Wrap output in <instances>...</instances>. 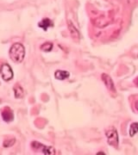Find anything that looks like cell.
Masks as SVG:
<instances>
[{
  "mask_svg": "<svg viewBox=\"0 0 138 155\" xmlns=\"http://www.w3.org/2000/svg\"><path fill=\"white\" fill-rule=\"evenodd\" d=\"M38 25L40 28H43L44 30H47L48 28H49L50 26H53V23H52L50 19H49V18H45V19H43V20L42 21V22H39Z\"/></svg>",
  "mask_w": 138,
  "mask_h": 155,
  "instance_id": "cell-9",
  "label": "cell"
},
{
  "mask_svg": "<svg viewBox=\"0 0 138 155\" xmlns=\"http://www.w3.org/2000/svg\"><path fill=\"white\" fill-rule=\"evenodd\" d=\"M106 137H107V141L108 143L111 146L114 147L115 148H117L118 147V135L117 132L114 127H110V129H108L106 132Z\"/></svg>",
  "mask_w": 138,
  "mask_h": 155,
  "instance_id": "cell-2",
  "label": "cell"
},
{
  "mask_svg": "<svg viewBox=\"0 0 138 155\" xmlns=\"http://www.w3.org/2000/svg\"><path fill=\"white\" fill-rule=\"evenodd\" d=\"M102 80L104 81L105 86L107 88L109 89L111 91H116V89H115V86H114V84H113V81L111 79V78L107 75V74H103L102 75Z\"/></svg>",
  "mask_w": 138,
  "mask_h": 155,
  "instance_id": "cell-5",
  "label": "cell"
},
{
  "mask_svg": "<svg viewBox=\"0 0 138 155\" xmlns=\"http://www.w3.org/2000/svg\"><path fill=\"white\" fill-rule=\"evenodd\" d=\"M68 28H69L70 33H71V35H72V36L73 38H79V33L78 29L73 26V24L70 21H68Z\"/></svg>",
  "mask_w": 138,
  "mask_h": 155,
  "instance_id": "cell-8",
  "label": "cell"
},
{
  "mask_svg": "<svg viewBox=\"0 0 138 155\" xmlns=\"http://www.w3.org/2000/svg\"><path fill=\"white\" fill-rule=\"evenodd\" d=\"M52 48H53V44L50 42H46L43 45H42V47H41V49L45 52H49L52 50Z\"/></svg>",
  "mask_w": 138,
  "mask_h": 155,
  "instance_id": "cell-12",
  "label": "cell"
},
{
  "mask_svg": "<svg viewBox=\"0 0 138 155\" xmlns=\"http://www.w3.org/2000/svg\"><path fill=\"white\" fill-rule=\"evenodd\" d=\"M135 106H136V110L138 111V100L136 102V104H135Z\"/></svg>",
  "mask_w": 138,
  "mask_h": 155,
  "instance_id": "cell-14",
  "label": "cell"
},
{
  "mask_svg": "<svg viewBox=\"0 0 138 155\" xmlns=\"http://www.w3.org/2000/svg\"><path fill=\"white\" fill-rule=\"evenodd\" d=\"M14 92H15V96H16L17 98H22V97H23V95H24L23 90H22V87H21L20 85H18V84H17V85L15 86V88H14Z\"/></svg>",
  "mask_w": 138,
  "mask_h": 155,
  "instance_id": "cell-10",
  "label": "cell"
},
{
  "mask_svg": "<svg viewBox=\"0 0 138 155\" xmlns=\"http://www.w3.org/2000/svg\"><path fill=\"white\" fill-rule=\"evenodd\" d=\"M25 56L24 47L21 43H15L11 46L10 49V57L16 63H21Z\"/></svg>",
  "mask_w": 138,
  "mask_h": 155,
  "instance_id": "cell-1",
  "label": "cell"
},
{
  "mask_svg": "<svg viewBox=\"0 0 138 155\" xmlns=\"http://www.w3.org/2000/svg\"><path fill=\"white\" fill-rule=\"evenodd\" d=\"M55 78L59 80H64L67 78L69 77V72L66 71H61V70H58L56 71L55 73Z\"/></svg>",
  "mask_w": 138,
  "mask_h": 155,
  "instance_id": "cell-7",
  "label": "cell"
},
{
  "mask_svg": "<svg viewBox=\"0 0 138 155\" xmlns=\"http://www.w3.org/2000/svg\"><path fill=\"white\" fill-rule=\"evenodd\" d=\"M32 147H33L35 150H42V152L44 153V154H55V150L51 147H48V146H44V145L41 144V143H38L36 141H34L32 142Z\"/></svg>",
  "mask_w": 138,
  "mask_h": 155,
  "instance_id": "cell-4",
  "label": "cell"
},
{
  "mask_svg": "<svg viewBox=\"0 0 138 155\" xmlns=\"http://www.w3.org/2000/svg\"><path fill=\"white\" fill-rule=\"evenodd\" d=\"M15 141H16V140H15L14 138L8 139V140H6L4 142V147H11V146H13V145H14Z\"/></svg>",
  "mask_w": 138,
  "mask_h": 155,
  "instance_id": "cell-13",
  "label": "cell"
},
{
  "mask_svg": "<svg viewBox=\"0 0 138 155\" xmlns=\"http://www.w3.org/2000/svg\"><path fill=\"white\" fill-rule=\"evenodd\" d=\"M0 76L5 81H10L13 78V72L8 64H4L0 68Z\"/></svg>",
  "mask_w": 138,
  "mask_h": 155,
  "instance_id": "cell-3",
  "label": "cell"
},
{
  "mask_svg": "<svg viewBox=\"0 0 138 155\" xmlns=\"http://www.w3.org/2000/svg\"><path fill=\"white\" fill-rule=\"evenodd\" d=\"M2 117L3 119L7 122H10L11 121H13L14 119V115H13V112L11 111V110L8 107H5L3 111H2Z\"/></svg>",
  "mask_w": 138,
  "mask_h": 155,
  "instance_id": "cell-6",
  "label": "cell"
},
{
  "mask_svg": "<svg viewBox=\"0 0 138 155\" xmlns=\"http://www.w3.org/2000/svg\"><path fill=\"white\" fill-rule=\"evenodd\" d=\"M136 133H138V122H134L130 127V135L133 137Z\"/></svg>",
  "mask_w": 138,
  "mask_h": 155,
  "instance_id": "cell-11",
  "label": "cell"
}]
</instances>
